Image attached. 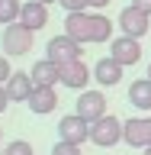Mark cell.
I'll return each instance as SVG.
<instances>
[{"mask_svg": "<svg viewBox=\"0 0 151 155\" xmlns=\"http://www.w3.org/2000/svg\"><path fill=\"white\" fill-rule=\"evenodd\" d=\"M0 155H3V152H0Z\"/></svg>", "mask_w": 151, "mask_h": 155, "instance_id": "cell-30", "label": "cell"}, {"mask_svg": "<svg viewBox=\"0 0 151 155\" xmlns=\"http://www.w3.org/2000/svg\"><path fill=\"white\" fill-rule=\"evenodd\" d=\"M55 107H58V91L55 87H36V91H32V97H29V110H32V113L45 116V113H52Z\"/></svg>", "mask_w": 151, "mask_h": 155, "instance_id": "cell-15", "label": "cell"}, {"mask_svg": "<svg viewBox=\"0 0 151 155\" xmlns=\"http://www.w3.org/2000/svg\"><path fill=\"white\" fill-rule=\"evenodd\" d=\"M3 155H36V152H32V142H26V139H13V142L3 149Z\"/></svg>", "mask_w": 151, "mask_h": 155, "instance_id": "cell-19", "label": "cell"}, {"mask_svg": "<svg viewBox=\"0 0 151 155\" xmlns=\"http://www.w3.org/2000/svg\"><path fill=\"white\" fill-rule=\"evenodd\" d=\"M74 113H77V116H84L87 123H96V120H103V116H106V97L100 94V91H80Z\"/></svg>", "mask_w": 151, "mask_h": 155, "instance_id": "cell-7", "label": "cell"}, {"mask_svg": "<svg viewBox=\"0 0 151 155\" xmlns=\"http://www.w3.org/2000/svg\"><path fill=\"white\" fill-rule=\"evenodd\" d=\"M0 139H3V129H0Z\"/></svg>", "mask_w": 151, "mask_h": 155, "instance_id": "cell-29", "label": "cell"}, {"mask_svg": "<svg viewBox=\"0 0 151 155\" xmlns=\"http://www.w3.org/2000/svg\"><path fill=\"white\" fill-rule=\"evenodd\" d=\"M58 3H61L68 13H87V7H90V0H58Z\"/></svg>", "mask_w": 151, "mask_h": 155, "instance_id": "cell-21", "label": "cell"}, {"mask_svg": "<svg viewBox=\"0 0 151 155\" xmlns=\"http://www.w3.org/2000/svg\"><path fill=\"white\" fill-rule=\"evenodd\" d=\"M29 74H32L36 87H55V84H61V65H55L52 58H42V61H36Z\"/></svg>", "mask_w": 151, "mask_h": 155, "instance_id": "cell-12", "label": "cell"}, {"mask_svg": "<svg viewBox=\"0 0 151 155\" xmlns=\"http://www.w3.org/2000/svg\"><path fill=\"white\" fill-rule=\"evenodd\" d=\"M148 78H151V65H148Z\"/></svg>", "mask_w": 151, "mask_h": 155, "instance_id": "cell-28", "label": "cell"}, {"mask_svg": "<svg viewBox=\"0 0 151 155\" xmlns=\"http://www.w3.org/2000/svg\"><path fill=\"white\" fill-rule=\"evenodd\" d=\"M52 155H80V145H71V142H61V139H58V142L52 145Z\"/></svg>", "mask_w": 151, "mask_h": 155, "instance_id": "cell-20", "label": "cell"}, {"mask_svg": "<svg viewBox=\"0 0 151 155\" xmlns=\"http://www.w3.org/2000/svg\"><path fill=\"white\" fill-rule=\"evenodd\" d=\"M19 23L29 26L32 32L42 29V26H48V7L39 3V0H26V3H23V13H19Z\"/></svg>", "mask_w": 151, "mask_h": 155, "instance_id": "cell-13", "label": "cell"}, {"mask_svg": "<svg viewBox=\"0 0 151 155\" xmlns=\"http://www.w3.org/2000/svg\"><path fill=\"white\" fill-rule=\"evenodd\" d=\"M61 84L71 87V91H84L87 84H90V68L77 58V61H68V65H61Z\"/></svg>", "mask_w": 151, "mask_h": 155, "instance_id": "cell-10", "label": "cell"}, {"mask_svg": "<svg viewBox=\"0 0 151 155\" xmlns=\"http://www.w3.org/2000/svg\"><path fill=\"white\" fill-rule=\"evenodd\" d=\"M129 104L138 110H151V78H138L129 84Z\"/></svg>", "mask_w": 151, "mask_h": 155, "instance_id": "cell-16", "label": "cell"}, {"mask_svg": "<svg viewBox=\"0 0 151 155\" xmlns=\"http://www.w3.org/2000/svg\"><path fill=\"white\" fill-rule=\"evenodd\" d=\"M109 55L119 61L122 68L142 61V39H132V36H116L109 42Z\"/></svg>", "mask_w": 151, "mask_h": 155, "instance_id": "cell-5", "label": "cell"}, {"mask_svg": "<svg viewBox=\"0 0 151 155\" xmlns=\"http://www.w3.org/2000/svg\"><path fill=\"white\" fill-rule=\"evenodd\" d=\"M142 155H151V149H142Z\"/></svg>", "mask_w": 151, "mask_h": 155, "instance_id": "cell-27", "label": "cell"}, {"mask_svg": "<svg viewBox=\"0 0 151 155\" xmlns=\"http://www.w3.org/2000/svg\"><path fill=\"white\" fill-rule=\"evenodd\" d=\"M132 7L145 10V13H148V16H151V0H132Z\"/></svg>", "mask_w": 151, "mask_h": 155, "instance_id": "cell-24", "label": "cell"}, {"mask_svg": "<svg viewBox=\"0 0 151 155\" xmlns=\"http://www.w3.org/2000/svg\"><path fill=\"white\" fill-rule=\"evenodd\" d=\"M64 36H71L74 42H80V45H87V42H90V13H68Z\"/></svg>", "mask_w": 151, "mask_h": 155, "instance_id": "cell-14", "label": "cell"}, {"mask_svg": "<svg viewBox=\"0 0 151 155\" xmlns=\"http://www.w3.org/2000/svg\"><path fill=\"white\" fill-rule=\"evenodd\" d=\"M58 136H61V142H71V145H84L90 139V123H87L84 116H61V123H58Z\"/></svg>", "mask_w": 151, "mask_h": 155, "instance_id": "cell-6", "label": "cell"}, {"mask_svg": "<svg viewBox=\"0 0 151 155\" xmlns=\"http://www.w3.org/2000/svg\"><path fill=\"white\" fill-rule=\"evenodd\" d=\"M39 3H45V7H48V3H58V0H39Z\"/></svg>", "mask_w": 151, "mask_h": 155, "instance_id": "cell-26", "label": "cell"}, {"mask_svg": "<svg viewBox=\"0 0 151 155\" xmlns=\"http://www.w3.org/2000/svg\"><path fill=\"white\" fill-rule=\"evenodd\" d=\"M122 142L132 149H151V116H132L122 126Z\"/></svg>", "mask_w": 151, "mask_h": 155, "instance_id": "cell-4", "label": "cell"}, {"mask_svg": "<svg viewBox=\"0 0 151 155\" xmlns=\"http://www.w3.org/2000/svg\"><path fill=\"white\" fill-rule=\"evenodd\" d=\"M122 126H125V120H116V116L106 113L103 120L90 123V142L100 145V149H109V145L122 142Z\"/></svg>", "mask_w": 151, "mask_h": 155, "instance_id": "cell-2", "label": "cell"}, {"mask_svg": "<svg viewBox=\"0 0 151 155\" xmlns=\"http://www.w3.org/2000/svg\"><path fill=\"white\" fill-rule=\"evenodd\" d=\"M7 107H10V94H7V87L0 84V113H3Z\"/></svg>", "mask_w": 151, "mask_h": 155, "instance_id": "cell-23", "label": "cell"}, {"mask_svg": "<svg viewBox=\"0 0 151 155\" xmlns=\"http://www.w3.org/2000/svg\"><path fill=\"white\" fill-rule=\"evenodd\" d=\"M19 13H23V3L19 0H0V26L19 23Z\"/></svg>", "mask_w": 151, "mask_h": 155, "instance_id": "cell-18", "label": "cell"}, {"mask_svg": "<svg viewBox=\"0 0 151 155\" xmlns=\"http://www.w3.org/2000/svg\"><path fill=\"white\" fill-rule=\"evenodd\" d=\"M90 42H113V19L103 13H90Z\"/></svg>", "mask_w": 151, "mask_h": 155, "instance_id": "cell-17", "label": "cell"}, {"mask_svg": "<svg viewBox=\"0 0 151 155\" xmlns=\"http://www.w3.org/2000/svg\"><path fill=\"white\" fill-rule=\"evenodd\" d=\"M32 29L23 26V23H10V26H3V36H0V45H3V52L7 55H26V52H32Z\"/></svg>", "mask_w": 151, "mask_h": 155, "instance_id": "cell-1", "label": "cell"}, {"mask_svg": "<svg viewBox=\"0 0 151 155\" xmlns=\"http://www.w3.org/2000/svg\"><path fill=\"white\" fill-rule=\"evenodd\" d=\"M148 26H151V16L145 13V10H138V7H129L119 13V29H122V36H132V39H142L145 32H148Z\"/></svg>", "mask_w": 151, "mask_h": 155, "instance_id": "cell-8", "label": "cell"}, {"mask_svg": "<svg viewBox=\"0 0 151 155\" xmlns=\"http://www.w3.org/2000/svg\"><path fill=\"white\" fill-rule=\"evenodd\" d=\"M113 0H90V7H96V10H103V7H109Z\"/></svg>", "mask_w": 151, "mask_h": 155, "instance_id": "cell-25", "label": "cell"}, {"mask_svg": "<svg viewBox=\"0 0 151 155\" xmlns=\"http://www.w3.org/2000/svg\"><path fill=\"white\" fill-rule=\"evenodd\" d=\"M3 87H7V94H10L13 104H23V100L29 104V97H32V91H36V81H32L29 71H13V78H10Z\"/></svg>", "mask_w": 151, "mask_h": 155, "instance_id": "cell-9", "label": "cell"}, {"mask_svg": "<svg viewBox=\"0 0 151 155\" xmlns=\"http://www.w3.org/2000/svg\"><path fill=\"white\" fill-rule=\"evenodd\" d=\"M45 52H48L45 58H52L55 65H68V61H77V58L84 55V45H80V42H74L71 36H64V32H61V36H52V39H48Z\"/></svg>", "mask_w": 151, "mask_h": 155, "instance_id": "cell-3", "label": "cell"}, {"mask_svg": "<svg viewBox=\"0 0 151 155\" xmlns=\"http://www.w3.org/2000/svg\"><path fill=\"white\" fill-rule=\"evenodd\" d=\"M93 81H96V84H103V87L119 84V81H122V65H119L113 55L100 58V61L93 65Z\"/></svg>", "mask_w": 151, "mask_h": 155, "instance_id": "cell-11", "label": "cell"}, {"mask_svg": "<svg viewBox=\"0 0 151 155\" xmlns=\"http://www.w3.org/2000/svg\"><path fill=\"white\" fill-rule=\"evenodd\" d=\"M10 78H13V71H10V58L0 55V84H7Z\"/></svg>", "mask_w": 151, "mask_h": 155, "instance_id": "cell-22", "label": "cell"}]
</instances>
